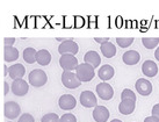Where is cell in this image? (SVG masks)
Listing matches in <instances>:
<instances>
[{
	"instance_id": "obj_1",
	"label": "cell",
	"mask_w": 159,
	"mask_h": 122,
	"mask_svg": "<svg viewBox=\"0 0 159 122\" xmlns=\"http://www.w3.org/2000/svg\"><path fill=\"white\" fill-rule=\"evenodd\" d=\"M75 74L79 79L80 82L83 83H87V82H91L94 76H95V72H94V68L91 66L87 63H83V64H78L77 69H75Z\"/></svg>"
},
{
	"instance_id": "obj_2",
	"label": "cell",
	"mask_w": 159,
	"mask_h": 122,
	"mask_svg": "<svg viewBox=\"0 0 159 122\" xmlns=\"http://www.w3.org/2000/svg\"><path fill=\"white\" fill-rule=\"evenodd\" d=\"M29 84L35 87H42L48 82V76L43 70L36 69L29 73Z\"/></svg>"
},
{
	"instance_id": "obj_3",
	"label": "cell",
	"mask_w": 159,
	"mask_h": 122,
	"mask_svg": "<svg viewBox=\"0 0 159 122\" xmlns=\"http://www.w3.org/2000/svg\"><path fill=\"white\" fill-rule=\"evenodd\" d=\"M62 83L66 88H70V90H75L81 85V82L78 79L77 74L71 72V71H63Z\"/></svg>"
},
{
	"instance_id": "obj_4",
	"label": "cell",
	"mask_w": 159,
	"mask_h": 122,
	"mask_svg": "<svg viewBox=\"0 0 159 122\" xmlns=\"http://www.w3.org/2000/svg\"><path fill=\"white\" fill-rule=\"evenodd\" d=\"M78 51H79V47L73 41V39H69L66 41H64L58 47V52L61 55H73L75 56Z\"/></svg>"
},
{
	"instance_id": "obj_5",
	"label": "cell",
	"mask_w": 159,
	"mask_h": 122,
	"mask_svg": "<svg viewBox=\"0 0 159 122\" xmlns=\"http://www.w3.org/2000/svg\"><path fill=\"white\" fill-rule=\"evenodd\" d=\"M4 112L6 118L9 120H14L21 113V107L15 101H6L4 106Z\"/></svg>"
},
{
	"instance_id": "obj_6",
	"label": "cell",
	"mask_w": 159,
	"mask_h": 122,
	"mask_svg": "<svg viewBox=\"0 0 159 122\" xmlns=\"http://www.w3.org/2000/svg\"><path fill=\"white\" fill-rule=\"evenodd\" d=\"M59 65L64 71H73L78 66V59L73 55H62L59 58Z\"/></svg>"
},
{
	"instance_id": "obj_7",
	"label": "cell",
	"mask_w": 159,
	"mask_h": 122,
	"mask_svg": "<svg viewBox=\"0 0 159 122\" xmlns=\"http://www.w3.org/2000/svg\"><path fill=\"white\" fill-rule=\"evenodd\" d=\"M97 93L102 100H111L114 96L113 87L107 83H100L97 85Z\"/></svg>"
},
{
	"instance_id": "obj_8",
	"label": "cell",
	"mask_w": 159,
	"mask_h": 122,
	"mask_svg": "<svg viewBox=\"0 0 159 122\" xmlns=\"http://www.w3.org/2000/svg\"><path fill=\"white\" fill-rule=\"evenodd\" d=\"M28 91H29V85H28L26 80H23V79L13 80V83H12V92L15 96H23L25 94L28 93Z\"/></svg>"
},
{
	"instance_id": "obj_9",
	"label": "cell",
	"mask_w": 159,
	"mask_h": 122,
	"mask_svg": "<svg viewBox=\"0 0 159 122\" xmlns=\"http://www.w3.org/2000/svg\"><path fill=\"white\" fill-rule=\"evenodd\" d=\"M80 104L86 108H92L98 106V100L95 94L91 91H84L80 94Z\"/></svg>"
},
{
	"instance_id": "obj_10",
	"label": "cell",
	"mask_w": 159,
	"mask_h": 122,
	"mask_svg": "<svg viewBox=\"0 0 159 122\" xmlns=\"http://www.w3.org/2000/svg\"><path fill=\"white\" fill-rule=\"evenodd\" d=\"M135 87H136L137 92L143 96H150L151 92H152V84L145 78L138 79L135 84Z\"/></svg>"
},
{
	"instance_id": "obj_11",
	"label": "cell",
	"mask_w": 159,
	"mask_h": 122,
	"mask_svg": "<svg viewBox=\"0 0 159 122\" xmlns=\"http://www.w3.org/2000/svg\"><path fill=\"white\" fill-rule=\"evenodd\" d=\"M58 105L59 107L63 109V110H71L75 107L77 105V101H75V98L71 94H64L59 98L58 100Z\"/></svg>"
},
{
	"instance_id": "obj_12",
	"label": "cell",
	"mask_w": 159,
	"mask_h": 122,
	"mask_svg": "<svg viewBox=\"0 0 159 122\" xmlns=\"http://www.w3.org/2000/svg\"><path fill=\"white\" fill-rule=\"evenodd\" d=\"M93 119L97 122H107L109 119V110L105 106H95L93 110Z\"/></svg>"
},
{
	"instance_id": "obj_13",
	"label": "cell",
	"mask_w": 159,
	"mask_h": 122,
	"mask_svg": "<svg viewBox=\"0 0 159 122\" xmlns=\"http://www.w3.org/2000/svg\"><path fill=\"white\" fill-rule=\"evenodd\" d=\"M135 107H136V101L125 99V100H121L119 105V110L120 113L123 115H129V114L134 113Z\"/></svg>"
},
{
	"instance_id": "obj_14",
	"label": "cell",
	"mask_w": 159,
	"mask_h": 122,
	"mask_svg": "<svg viewBox=\"0 0 159 122\" xmlns=\"http://www.w3.org/2000/svg\"><path fill=\"white\" fill-rule=\"evenodd\" d=\"M114 73H115V70L114 68L109 64H105V65H102L99 71H98V76H99V78L103 80V82H107V80H109L114 77Z\"/></svg>"
},
{
	"instance_id": "obj_15",
	"label": "cell",
	"mask_w": 159,
	"mask_h": 122,
	"mask_svg": "<svg viewBox=\"0 0 159 122\" xmlns=\"http://www.w3.org/2000/svg\"><path fill=\"white\" fill-rule=\"evenodd\" d=\"M26 73V69L22 64H14L9 68L8 70V76L13 80H16V79H22V77Z\"/></svg>"
},
{
	"instance_id": "obj_16",
	"label": "cell",
	"mask_w": 159,
	"mask_h": 122,
	"mask_svg": "<svg viewBox=\"0 0 159 122\" xmlns=\"http://www.w3.org/2000/svg\"><path fill=\"white\" fill-rule=\"evenodd\" d=\"M84 61H85V63H87V64H89V65L93 66V68L95 69V68H98V66L100 65L101 58H100V56H99V54H98L97 51L91 50V51H87L85 54Z\"/></svg>"
},
{
	"instance_id": "obj_17",
	"label": "cell",
	"mask_w": 159,
	"mask_h": 122,
	"mask_svg": "<svg viewBox=\"0 0 159 122\" xmlns=\"http://www.w3.org/2000/svg\"><path fill=\"white\" fill-rule=\"evenodd\" d=\"M142 72L146 77H155L158 72V66L153 61H145L142 65Z\"/></svg>"
},
{
	"instance_id": "obj_18",
	"label": "cell",
	"mask_w": 159,
	"mask_h": 122,
	"mask_svg": "<svg viewBox=\"0 0 159 122\" xmlns=\"http://www.w3.org/2000/svg\"><path fill=\"white\" fill-rule=\"evenodd\" d=\"M122 59H123L124 64H127V65H135L141 59V55L136 50H130V51L124 52Z\"/></svg>"
},
{
	"instance_id": "obj_19",
	"label": "cell",
	"mask_w": 159,
	"mask_h": 122,
	"mask_svg": "<svg viewBox=\"0 0 159 122\" xmlns=\"http://www.w3.org/2000/svg\"><path fill=\"white\" fill-rule=\"evenodd\" d=\"M36 62L42 66H47L51 62V54L47 49H41L36 54Z\"/></svg>"
},
{
	"instance_id": "obj_20",
	"label": "cell",
	"mask_w": 159,
	"mask_h": 122,
	"mask_svg": "<svg viewBox=\"0 0 159 122\" xmlns=\"http://www.w3.org/2000/svg\"><path fill=\"white\" fill-rule=\"evenodd\" d=\"M5 62H14L19 58V50L14 47H5L4 49Z\"/></svg>"
},
{
	"instance_id": "obj_21",
	"label": "cell",
	"mask_w": 159,
	"mask_h": 122,
	"mask_svg": "<svg viewBox=\"0 0 159 122\" xmlns=\"http://www.w3.org/2000/svg\"><path fill=\"white\" fill-rule=\"evenodd\" d=\"M101 52L102 55L107 58H111V57L115 56V54H116V48H115V45L111 42H107V43H103L101 44Z\"/></svg>"
},
{
	"instance_id": "obj_22",
	"label": "cell",
	"mask_w": 159,
	"mask_h": 122,
	"mask_svg": "<svg viewBox=\"0 0 159 122\" xmlns=\"http://www.w3.org/2000/svg\"><path fill=\"white\" fill-rule=\"evenodd\" d=\"M36 51L34 48H26L23 50V59L28 63V64H33L36 62Z\"/></svg>"
},
{
	"instance_id": "obj_23",
	"label": "cell",
	"mask_w": 159,
	"mask_h": 122,
	"mask_svg": "<svg viewBox=\"0 0 159 122\" xmlns=\"http://www.w3.org/2000/svg\"><path fill=\"white\" fill-rule=\"evenodd\" d=\"M142 43L146 49H153L158 45L159 37H145V39H142Z\"/></svg>"
},
{
	"instance_id": "obj_24",
	"label": "cell",
	"mask_w": 159,
	"mask_h": 122,
	"mask_svg": "<svg viewBox=\"0 0 159 122\" xmlns=\"http://www.w3.org/2000/svg\"><path fill=\"white\" fill-rule=\"evenodd\" d=\"M125 99L136 101V94H135L131 90H129V88H124L123 91H122V93H121V100H125Z\"/></svg>"
},
{
	"instance_id": "obj_25",
	"label": "cell",
	"mask_w": 159,
	"mask_h": 122,
	"mask_svg": "<svg viewBox=\"0 0 159 122\" xmlns=\"http://www.w3.org/2000/svg\"><path fill=\"white\" fill-rule=\"evenodd\" d=\"M134 42L133 37H128V39H123V37H117L116 39V43L119 44L121 48H128L129 45H131Z\"/></svg>"
},
{
	"instance_id": "obj_26",
	"label": "cell",
	"mask_w": 159,
	"mask_h": 122,
	"mask_svg": "<svg viewBox=\"0 0 159 122\" xmlns=\"http://www.w3.org/2000/svg\"><path fill=\"white\" fill-rule=\"evenodd\" d=\"M41 122H59V118L56 113H48L42 118Z\"/></svg>"
},
{
	"instance_id": "obj_27",
	"label": "cell",
	"mask_w": 159,
	"mask_h": 122,
	"mask_svg": "<svg viewBox=\"0 0 159 122\" xmlns=\"http://www.w3.org/2000/svg\"><path fill=\"white\" fill-rule=\"evenodd\" d=\"M59 122H77V118L73 114L67 113L64 114L62 118H59Z\"/></svg>"
},
{
	"instance_id": "obj_28",
	"label": "cell",
	"mask_w": 159,
	"mask_h": 122,
	"mask_svg": "<svg viewBox=\"0 0 159 122\" xmlns=\"http://www.w3.org/2000/svg\"><path fill=\"white\" fill-rule=\"evenodd\" d=\"M19 122H35V120L33 118V115H30V114H28V113H25L20 116Z\"/></svg>"
},
{
	"instance_id": "obj_29",
	"label": "cell",
	"mask_w": 159,
	"mask_h": 122,
	"mask_svg": "<svg viewBox=\"0 0 159 122\" xmlns=\"http://www.w3.org/2000/svg\"><path fill=\"white\" fill-rule=\"evenodd\" d=\"M5 47H13V44L15 43V39L14 37H6L4 39Z\"/></svg>"
},
{
	"instance_id": "obj_30",
	"label": "cell",
	"mask_w": 159,
	"mask_h": 122,
	"mask_svg": "<svg viewBox=\"0 0 159 122\" xmlns=\"http://www.w3.org/2000/svg\"><path fill=\"white\" fill-rule=\"evenodd\" d=\"M152 116H155V118H157L159 120V104L155 105L153 106V108H152Z\"/></svg>"
},
{
	"instance_id": "obj_31",
	"label": "cell",
	"mask_w": 159,
	"mask_h": 122,
	"mask_svg": "<svg viewBox=\"0 0 159 122\" xmlns=\"http://www.w3.org/2000/svg\"><path fill=\"white\" fill-rule=\"evenodd\" d=\"M95 42L100 44H103V43H107V42H109V37H95L94 39Z\"/></svg>"
},
{
	"instance_id": "obj_32",
	"label": "cell",
	"mask_w": 159,
	"mask_h": 122,
	"mask_svg": "<svg viewBox=\"0 0 159 122\" xmlns=\"http://www.w3.org/2000/svg\"><path fill=\"white\" fill-rule=\"evenodd\" d=\"M144 122H159V120L157 118H155V116H148V118L144 120Z\"/></svg>"
},
{
	"instance_id": "obj_33",
	"label": "cell",
	"mask_w": 159,
	"mask_h": 122,
	"mask_svg": "<svg viewBox=\"0 0 159 122\" xmlns=\"http://www.w3.org/2000/svg\"><path fill=\"white\" fill-rule=\"evenodd\" d=\"M4 86H5V96H6V94L8 93V83H7V82H5Z\"/></svg>"
},
{
	"instance_id": "obj_34",
	"label": "cell",
	"mask_w": 159,
	"mask_h": 122,
	"mask_svg": "<svg viewBox=\"0 0 159 122\" xmlns=\"http://www.w3.org/2000/svg\"><path fill=\"white\" fill-rule=\"evenodd\" d=\"M155 58L157 59V61H159V47L157 49H156V51H155Z\"/></svg>"
},
{
	"instance_id": "obj_35",
	"label": "cell",
	"mask_w": 159,
	"mask_h": 122,
	"mask_svg": "<svg viewBox=\"0 0 159 122\" xmlns=\"http://www.w3.org/2000/svg\"><path fill=\"white\" fill-rule=\"evenodd\" d=\"M66 40H69V39H64V37H57V39H56V41H58V42H64V41H66Z\"/></svg>"
},
{
	"instance_id": "obj_36",
	"label": "cell",
	"mask_w": 159,
	"mask_h": 122,
	"mask_svg": "<svg viewBox=\"0 0 159 122\" xmlns=\"http://www.w3.org/2000/svg\"><path fill=\"white\" fill-rule=\"evenodd\" d=\"M4 74L5 76H7V74H8V69H7V66L6 65L4 66Z\"/></svg>"
},
{
	"instance_id": "obj_37",
	"label": "cell",
	"mask_w": 159,
	"mask_h": 122,
	"mask_svg": "<svg viewBox=\"0 0 159 122\" xmlns=\"http://www.w3.org/2000/svg\"><path fill=\"white\" fill-rule=\"evenodd\" d=\"M111 122H122L121 120H119V119H114V120H111Z\"/></svg>"
}]
</instances>
